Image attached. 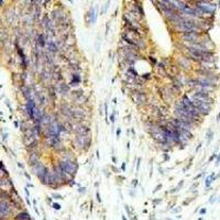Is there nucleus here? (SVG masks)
<instances>
[{"instance_id": "1", "label": "nucleus", "mask_w": 220, "mask_h": 220, "mask_svg": "<svg viewBox=\"0 0 220 220\" xmlns=\"http://www.w3.org/2000/svg\"><path fill=\"white\" fill-rule=\"evenodd\" d=\"M130 96H131V99L133 100V102L138 106L144 105L145 102H147V94H145L144 91L140 90V89H132Z\"/></svg>"}, {"instance_id": "2", "label": "nucleus", "mask_w": 220, "mask_h": 220, "mask_svg": "<svg viewBox=\"0 0 220 220\" xmlns=\"http://www.w3.org/2000/svg\"><path fill=\"white\" fill-rule=\"evenodd\" d=\"M11 213V206L7 200L0 201V217L6 218Z\"/></svg>"}, {"instance_id": "3", "label": "nucleus", "mask_w": 220, "mask_h": 220, "mask_svg": "<svg viewBox=\"0 0 220 220\" xmlns=\"http://www.w3.org/2000/svg\"><path fill=\"white\" fill-rule=\"evenodd\" d=\"M87 136H78V134H76L75 139H74V144H75L76 149L85 150V142H86Z\"/></svg>"}, {"instance_id": "4", "label": "nucleus", "mask_w": 220, "mask_h": 220, "mask_svg": "<svg viewBox=\"0 0 220 220\" xmlns=\"http://www.w3.org/2000/svg\"><path fill=\"white\" fill-rule=\"evenodd\" d=\"M60 112L62 113L65 118L72 119V106L70 104H62L60 106Z\"/></svg>"}, {"instance_id": "5", "label": "nucleus", "mask_w": 220, "mask_h": 220, "mask_svg": "<svg viewBox=\"0 0 220 220\" xmlns=\"http://www.w3.org/2000/svg\"><path fill=\"white\" fill-rule=\"evenodd\" d=\"M76 134L78 136H87V134H90V129L88 126H85V124H78L75 127L74 129Z\"/></svg>"}, {"instance_id": "6", "label": "nucleus", "mask_w": 220, "mask_h": 220, "mask_svg": "<svg viewBox=\"0 0 220 220\" xmlns=\"http://www.w3.org/2000/svg\"><path fill=\"white\" fill-rule=\"evenodd\" d=\"M198 32H187L183 34L182 38L184 39V41L187 42H192V43H197V39H198Z\"/></svg>"}, {"instance_id": "7", "label": "nucleus", "mask_w": 220, "mask_h": 220, "mask_svg": "<svg viewBox=\"0 0 220 220\" xmlns=\"http://www.w3.org/2000/svg\"><path fill=\"white\" fill-rule=\"evenodd\" d=\"M40 162V153L38 152V151H32V152H30V156H29V164H30L31 166L36 165Z\"/></svg>"}, {"instance_id": "8", "label": "nucleus", "mask_w": 220, "mask_h": 220, "mask_svg": "<svg viewBox=\"0 0 220 220\" xmlns=\"http://www.w3.org/2000/svg\"><path fill=\"white\" fill-rule=\"evenodd\" d=\"M55 88H56V91L58 92V94L63 95V96L70 92V86H68L67 84H65V83H61V84H58V85H57V87H55Z\"/></svg>"}, {"instance_id": "9", "label": "nucleus", "mask_w": 220, "mask_h": 220, "mask_svg": "<svg viewBox=\"0 0 220 220\" xmlns=\"http://www.w3.org/2000/svg\"><path fill=\"white\" fill-rule=\"evenodd\" d=\"M46 45H47V51H49L50 53H52V54H54V53H56V52L60 51V50L57 49V46H56V44H55V42L52 41L51 39L46 40Z\"/></svg>"}, {"instance_id": "10", "label": "nucleus", "mask_w": 220, "mask_h": 220, "mask_svg": "<svg viewBox=\"0 0 220 220\" xmlns=\"http://www.w3.org/2000/svg\"><path fill=\"white\" fill-rule=\"evenodd\" d=\"M87 19H88V21L91 24H95V23H96L97 15H96V10H95L94 8H91V9L89 10V12L87 13Z\"/></svg>"}, {"instance_id": "11", "label": "nucleus", "mask_w": 220, "mask_h": 220, "mask_svg": "<svg viewBox=\"0 0 220 220\" xmlns=\"http://www.w3.org/2000/svg\"><path fill=\"white\" fill-rule=\"evenodd\" d=\"M36 43H38V46H40V47H45L46 46V36L44 35L43 33L38 34Z\"/></svg>"}, {"instance_id": "12", "label": "nucleus", "mask_w": 220, "mask_h": 220, "mask_svg": "<svg viewBox=\"0 0 220 220\" xmlns=\"http://www.w3.org/2000/svg\"><path fill=\"white\" fill-rule=\"evenodd\" d=\"M80 76H79V74H75L73 73V75H72V80H71V86H77V85L80 84Z\"/></svg>"}, {"instance_id": "13", "label": "nucleus", "mask_w": 220, "mask_h": 220, "mask_svg": "<svg viewBox=\"0 0 220 220\" xmlns=\"http://www.w3.org/2000/svg\"><path fill=\"white\" fill-rule=\"evenodd\" d=\"M178 64L183 68H188L190 66V63H189V61H188V58L184 57V56L181 57V58H178Z\"/></svg>"}, {"instance_id": "14", "label": "nucleus", "mask_w": 220, "mask_h": 220, "mask_svg": "<svg viewBox=\"0 0 220 220\" xmlns=\"http://www.w3.org/2000/svg\"><path fill=\"white\" fill-rule=\"evenodd\" d=\"M15 219L17 220H32L30 217V215H29L26 211H22V213L18 214L17 217H15Z\"/></svg>"}, {"instance_id": "15", "label": "nucleus", "mask_w": 220, "mask_h": 220, "mask_svg": "<svg viewBox=\"0 0 220 220\" xmlns=\"http://www.w3.org/2000/svg\"><path fill=\"white\" fill-rule=\"evenodd\" d=\"M52 78L54 79L55 81H61V80H63L62 72H61L60 70H58V71H54V72L52 73Z\"/></svg>"}, {"instance_id": "16", "label": "nucleus", "mask_w": 220, "mask_h": 220, "mask_svg": "<svg viewBox=\"0 0 220 220\" xmlns=\"http://www.w3.org/2000/svg\"><path fill=\"white\" fill-rule=\"evenodd\" d=\"M83 95H84V91L81 90V89H77V90H74L71 92V97L74 101H75L76 99H78L80 96H83Z\"/></svg>"}, {"instance_id": "17", "label": "nucleus", "mask_w": 220, "mask_h": 220, "mask_svg": "<svg viewBox=\"0 0 220 220\" xmlns=\"http://www.w3.org/2000/svg\"><path fill=\"white\" fill-rule=\"evenodd\" d=\"M88 101V98H87L86 96H80L78 98V99H76L75 100V102H77V104H79V105H83V104H86V102Z\"/></svg>"}, {"instance_id": "18", "label": "nucleus", "mask_w": 220, "mask_h": 220, "mask_svg": "<svg viewBox=\"0 0 220 220\" xmlns=\"http://www.w3.org/2000/svg\"><path fill=\"white\" fill-rule=\"evenodd\" d=\"M214 178H215V174H211L210 176H208L207 178H206V186H209V185L211 184V182L214 181Z\"/></svg>"}, {"instance_id": "19", "label": "nucleus", "mask_w": 220, "mask_h": 220, "mask_svg": "<svg viewBox=\"0 0 220 220\" xmlns=\"http://www.w3.org/2000/svg\"><path fill=\"white\" fill-rule=\"evenodd\" d=\"M124 208H126V211H127V214L129 215V217L134 216V215H133V210H132V208H131V207H129L128 205H126V206H124Z\"/></svg>"}, {"instance_id": "20", "label": "nucleus", "mask_w": 220, "mask_h": 220, "mask_svg": "<svg viewBox=\"0 0 220 220\" xmlns=\"http://www.w3.org/2000/svg\"><path fill=\"white\" fill-rule=\"evenodd\" d=\"M158 73H160V75L162 76V77H166V76H167V74H166V72H165L164 68H160V67H158Z\"/></svg>"}, {"instance_id": "21", "label": "nucleus", "mask_w": 220, "mask_h": 220, "mask_svg": "<svg viewBox=\"0 0 220 220\" xmlns=\"http://www.w3.org/2000/svg\"><path fill=\"white\" fill-rule=\"evenodd\" d=\"M52 197L54 198V199H63L62 195H60V194H56V193H53V194H52Z\"/></svg>"}, {"instance_id": "22", "label": "nucleus", "mask_w": 220, "mask_h": 220, "mask_svg": "<svg viewBox=\"0 0 220 220\" xmlns=\"http://www.w3.org/2000/svg\"><path fill=\"white\" fill-rule=\"evenodd\" d=\"M149 61H150L151 63H152L153 65H156V64H157V61H156V58L153 57V56H149Z\"/></svg>"}, {"instance_id": "23", "label": "nucleus", "mask_w": 220, "mask_h": 220, "mask_svg": "<svg viewBox=\"0 0 220 220\" xmlns=\"http://www.w3.org/2000/svg\"><path fill=\"white\" fill-rule=\"evenodd\" d=\"M53 208H54L55 210H60V209H61V205H60V204L54 203V204H53Z\"/></svg>"}, {"instance_id": "24", "label": "nucleus", "mask_w": 220, "mask_h": 220, "mask_svg": "<svg viewBox=\"0 0 220 220\" xmlns=\"http://www.w3.org/2000/svg\"><path fill=\"white\" fill-rule=\"evenodd\" d=\"M161 188H162V184H158L157 186H156V187L154 188V190H153V193H154V194H155V193H156V192H158V190H160Z\"/></svg>"}, {"instance_id": "25", "label": "nucleus", "mask_w": 220, "mask_h": 220, "mask_svg": "<svg viewBox=\"0 0 220 220\" xmlns=\"http://www.w3.org/2000/svg\"><path fill=\"white\" fill-rule=\"evenodd\" d=\"M140 163H141V157H138V162H137V166H136L137 172L139 171V168H140Z\"/></svg>"}, {"instance_id": "26", "label": "nucleus", "mask_w": 220, "mask_h": 220, "mask_svg": "<svg viewBox=\"0 0 220 220\" xmlns=\"http://www.w3.org/2000/svg\"><path fill=\"white\" fill-rule=\"evenodd\" d=\"M213 136H214V133L211 131H209V133H207V138H208V142H210V140L213 139Z\"/></svg>"}, {"instance_id": "27", "label": "nucleus", "mask_w": 220, "mask_h": 220, "mask_svg": "<svg viewBox=\"0 0 220 220\" xmlns=\"http://www.w3.org/2000/svg\"><path fill=\"white\" fill-rule=\"evenodd\" d=\"M109 119H110L111 123H115V120H116V119H115V112L111 113V116H110V118H109Z\"/></svg>"}, {"instance_id": "28", "label": "nucleus", "mask_w": 220, "mask_h": 220, "mask_svg": "<svg viewBox=\"0 0 220 220\" xmlns=\"http://www.w3.org/2000/svg\"><path fill=\"white\" fill-rule=\"evenodd\" d=\"M150 75H151L150 73H147V74H143V75H142V78H143V79H150Z\"/></svg>"}, {"instance_id": "29", "label": "nucleus", "mask_w": 220, "mask_h": 220, "mask_svg": "<svg viewBox=\"0 0 220 220\" xmlns=\"http://www.w3.org/2000/svg\"><path fill=\"white\" fill-rule=\"evenodd\" d=\"M105 113H106V117H107V115H108V104L107 102L105 104Z\"/></svg>"}, {"instance_id": "30", "label": "nucleus", "mask_w": 220, "mask_h": 220, "mask_svg": "<svg viewBox=\"0 0 220 220\" xmlns=\"http://www.w3.org/2000/svg\"><path fill=\"white\" fill-rule=\"evenodd\" d=\"M111 169H112V171L115 172V173H119V169L117 168L116 166H113V165H112V166H111Z\"/></svg>"}, {"instance_id": "31", "label": "nucleus", "mask_w": 220, "mask_h": 220, "mask_svg": "<svg viewBox=\"0 0 220 220\" xmlns=\"http://www.w3.org/2000/svg\"><path fill=\"white\" fill-rule=\"evenodd\" d=\"M96 197H97V200L100 203V201H101V198H100V194H99V193H98V192L96 193Z\"/></svg>"}, {"instance_id": "32", "label": "nucleus", "mask_w": 220, "mask_h": 220, "mask_svg": "<svg viewBox=\"0 0 220 220\" xmlns=\"http://www.w3.org/2000/svg\"><path fill=\"white\" fill-rule=\"evenodd\" d=\"M78 192L79 193H84V192H86V187H80L78 189Z\"/></svg>"}, {"instance_id": "33", "label": "nucleus", "mask_w": 220, "mask_h": 220, "mask_svg": "<svg viewBox=\"0 0 220 220\" xmlns=\"http://www.w3.org/2000/svg\"><path fill=\"white\" fill-rule=\"evenodd\" d=\"M120 133H121V129H120V128H118V129H117V138H119Z\"/></svg>"}, {"instance_id": "34", "label": "nucleus", "mask_w": 220, "mask_h": 220, "mask_svg": "<svg viewBox=\"0 0 220 220\" xmlns=\"http://www.w3.org/2000/svg\"><path fill=\"white\" fill-rule=\"evenodd\" d=\"M181 211V208H175V209H173V213L174 214H177V213H179Z\"/></svg>"}, {"instance_id": "35", "label": "nucleus", "mask_w": 220, "mask_h": 220, "mask_svg": "<svg viewBox=\"0 0 220 220\" xmlns=\"http://www.w3.org/2000/svg\"><path fill=\"white\" fill-rule=\"evenodd\" d=\"M153 203H154V205H156V204H158V203H161V199H156V200L154 199V200H153Z\"/></svg>"}, {"instance_id": "36", "label": "nucleus", "mask_w": 220, "mask_h": 220, "mask_svg": "<svg viewBox=\"0 0 220 220\" xmlns=\"http://www.w3.org/2000/svg\"><path fill=\"white\" fill-rule=\"evenodd\" d=\"M219 162H220V155H218V158L216 161V165H219Z\"/></svg>"}, {"instance_id": "37", "label": "nucleus", "mask_w": 220, "mask_h": 220, "mask_svg": "<svg viewBox=\"0 0 220 220\" xmlns=\"http://www.w3.org/2000/svg\"><path fill=\"white\" fill-rule=\"evenodd\" d=\"M121 169H122V171H126V163L122 164V166H121Z\"/></svg>"}, {"instance_id": "38", "label": "nucleus", "mask_w": 220, "mask_h": 220, "mask_svg": "<svg viewBox=\"0 0 220 220\" xmlns=\"http://www.w3.org/2000/svg\"><path fill=\"white\" fill-rule=\"evenodd\" d=\"M137 185H138V179H134V181H133V186L136 187Z\"/></svg>"}, {"instance_id": "39", "label": "nucleus", "mask_w": 220, "mask_h": 220, "mask_svg": "<svg viewBox=\"0 0 220 220\" xmlns=\"http://www.w3.org/2000/svg\"><path fill=\"white\" fill-rule=\"evenodd\" d=\"M112 162H113V163H116V162H117V158L115 157V156H112Z\"/></svg>"}, {"instance_id": "40", "label": "nucleus", "mask_w": 220, "mask_h": 220, "mask_svg": "<svg viewBox=\"0 0 220 220\" xmlns=\"http://www.w3.org/2000/svg\"><path fill=\"white\" fill-rule=\"evenodd\" d=\"M25 193H26V196H29V195H30V193H29L28 188H25Z\"/></svg>"}, {"instance_id": "41", "label": "nucleus", "mask_w": 220, "mask_h": 220, "mask_svg": "<svg viewBox=\"0 0 220 220\" xmlns=\"http://www.w3.org/2000/svg\"><path fill=\"white\" fill-rule=\"evenodd\" d=\"M25 176L28 177V179H29V181H30V179H31V177H30V175H29V174H26V173H25Z\"/></svg>"}, {"instance_id": "42", "label": "nucleus", "mask_w": 220, "mask_h": 220, "mask_svg": "<svg viewBox=\"0 0 220 220\" xmlns=\"http://www.w3.org/2000/svg\"><path fill=\"white\" fill-rule=\"evenodd\" d=\"M196 187H197V184H194V185L192 186V189H194V188H196Z\"/></svg>"}, {"instance_id": "43", "label": "nucleus", "mask_w": 220, "mask_h": 220, "mask_svg": "<svg viewBox=\"0 0 220 220\" xmlns=\"http://www.w3.org/2000/svg\"><path fill=\"white\" fill-rule=\"evenodd\" d=\"M112 102H113V104H117V98H113V100H112Z\"/></svg>"}, {"instance_id": "44", "label": "nucleus", "mask_w": 220, "mask_h": 220, "mask_svg": "<svg viewBox=\"0 0 220 220\" xmlns=\"http://www.w3.org/2000/svg\"><path fill=\"white\" fill-rule=\"evenodd\" d=\"M47 203H52V198H47Z\"/></svg>"}, {"instance_id": "45", "label": "nucleus", "mask_w": 220, "mask_h": 220, "mask_svg": "<svg viewBox=\"0 0 220 220\" xmlns=\"http://www.w3.org/2000/svg\"><path fill=\"white\" fill-rule=\"evenodd\" d=\"M167 160H168V155L165 154V161H167Z\"/></svg>"}, {"instance_id": "46", "label": "nucleus", "mask_w": 220, "mask_h": 220, "mask_svg": "<svg viewBox=\"0 0 220 220\" xmlns=\"http://www.w3.org/2000/svg\"><path fill=\"white\" fill-rule=\"evenodd\" d=\"M96 154H97V157H98V158H99V157H100V156H99V152H98V151H97V152H96Z\"/></svg>"}, {"instance_id": "47", "label": "nucleus", "mask_w": 220, "mask_h": 220, "mask_svg": "<svg viewBox=\"0 0 220 220\" xmlns=\"http://www.w3.org/2000/svg\"><path fill=\"white\" fill-rule=\"evenodd\" d=\"M18 165H19L21 168H23V165H22V164H21V163H19V164H18Z\"/></svg>"}, {"instance_id": "48", "label": "nucleus", "mask_w": 220, "mask_h": 220, "mask_svg": "<svg viewBox=\"0 0 220 220\" xmlns=\"http://www.w3.org/2000/svg\"><path fill=\"white\" fill-rule=\"evenodd\" d=\"M2 3H3V1H0V6H1V4H2Z\"/></svg>"}, {"instance_id": "49", "label": "nucleus", "mask_w": 220, "mask_h": 220, "mask_svg": "<svg viewBox=\"0 0 220 220\" xmlns=\"http://www.w3.org/2000/svg\"><path fill=\"white\" fill-rule=\"evenodd\" d=\"M198 220H203V219H201V218H199V219H198Z\"/></svg>"}, {"instance_id": "50", "label": "nucleus", "mask_w": 220, "mask_h": 220, "mask_svg": "<svg viewBox=\"0 0 220 220\" xmlns=\"http://www.w3.org/2000/svg\"><path fill=\"white\" fill-rule=\"evenodd\" d=\"M168 220H171V219H168Z\"/></svg>"}]
</instances>
